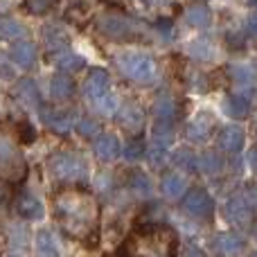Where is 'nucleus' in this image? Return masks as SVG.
<instances>
[{"mask_svg":"<svg viewBox=\"0 0 257 257\" xmlns=\"http://www.w3.org/2000/svg\"><path fill=\"white\" fill-rule=\"evenodd\" d=\"M217 145L223 154H239L246 145V133L244 128L230 124V126H223L217 136Z\"/></svg>","mask_w":257,"mask_h":257,"instance_id":"obj_12","label":"nucleus"},{"mask_svg":"<svg viewBox=\"0 0 257 257\" xmlns=\"http://www.w3.org/2000/svg\"><path fill=\"white\" fill-rule=\"evenodd\" d=\"M23 32L21 23H16L14 18H7V21L0 23V36H18Z\"/></svg>","mask_w":257,"mask_h":257,"instance_id":"obj_36","label":"nucleus"},{"mask_svg":"<svg viewBox=\"0 0 257 257\" xmlns=\"http://www.w3.org/2000/svg\"><path fill=\"white\" fill-rule=\"evenodd\" d=\"M147 5H160V3H165V0H145Z\"/></svg>","mask_w":257,"mask_h":257,"instance_id":"obj_39","label":"nucleus"},{"mask_svg":"<svg viewBox=\"0 0 257 257\" xmlns=\"http://www.w3.org/2000/svg\"><path fill=\"white\" fill-rule=\"evenodd\" d=\"M14 93H16V99L23 104V106H36V104H41V90L32 79L18 81Z\"/></svg>","mask_w":257,"mask_h":257,"instance_id":"obj_21","label":"nucleus"},{"mask_svg":"<svg viewBox=\"0 0 257 257\" xmlns=\"http://www.w3.org/2000/svg\"><path fill=\"white\" fill-rule=\"evenodd\" d=\"M160 192H163L167 199H181L187 192V183L183 176L178 174H165L163 181H160Z\"/></svg>","mask_w":257,"mask_h":257,"instance_id":"obj_22","label":"nucleus"},{"mask_svg":"<svg viewBox=\"0 0 257 257\" xmlns=\"http://www.w3.org/2000/svg\"><path fill=\"white\" fill-rule=\"evenodd\" d=\"M185 21L187 25L196 27V30H205L212 23V14H210V9L205 5H192L185 12Z\"/></svg>","mask_w":257,"mask_h":257,"instance_id":"obj_23","label":"nucleus"},{"mask_svg":"<svg viewBox=\"0 0 257 257\" xmlns=\"http://www.w3.org/2000/svg\"><path fill=\"white\" fill-rule=\"evenodd\" d=\"M128 185H131L133 194H138V196H149L151 194V178L147 176L145 172H140V169L131 172V176H128Z\"/></svg>","mask_w":257,"mask_h":257,"instance_id":"obj_27","label":"nucleus"},{"mask_svg":"<svg viewBox=\"0 0 257 257\" xmlns=\"http://www.w3.org/2000/svg\"><path fill=\"white\" fill-rule=\"evenodd\" d=\"M36 59H39V50H36V45L30 43V41H21V43H16L12 48V61L16 63V66L32 68L36 63Z\"/></svg>","mask_w":257,"mask_h":257,"instance_id":"obj_19","label":"nucleus"},{"mask_svg":"<svg viewBox=\"0 0 257 257\" xmlns=\"http://www.w3.org/2000/svg\"><path fill=\"white\" fill-rule=\"evenodd\" d=\"M250 3H253V0H250Z\"/></svg>","mask_w":257,"mask_h":257,"instance_id":"obj_40","label":"nucleus"},{"mask_svg":"<svg viewBox=\"0 0 257 257\" xmlns=\"http://www.w3.org/2000/svg\"><path fill=\"white\" fill-rule=\"evenodd\" d=\"M48 172L59 183H84L88 178V165H86L81 154L70 149H61L50 156Z\"/></svg>","mask_w":257,"mask_h":257,"instance_id":"obj_4","label":"nucleus"},{"mask_svg":"<svg viewBox=\"0 0 257 257\" xmlns=\"http://www.w3.org/2000/svg\"><path fill=\"white\" fill-rule=\"evenodd\" d=\"M154 115L160 122H174L176 124L178 115H181V104H176L172 95H160L154 104Z\"/></svg>","mask_w":257,"mask_h":257,"instance_id":"obj_18","label":"nucleus"},{"mask_svg":"<svg viewBox=\"0 0 257 257\" xmlns=\"http://www.w3.org/2000/svg\"><path fill=\"white\" fill-rule=\"evenodd\" d=\"M41 120L43 124L54 131L57 136H66L70 128H75L77 124V115L70 111H61V108H52V106H43L41 108Z\"/></svg>","mask_w":257,"mask_h":257,"instance_id":"obj_9","label":"nucleus"},{"mask_svg":"<svg viewBox=\"0 0 257 257\" xmlns=\"http://www.w3.org/2000/svg\"><path fill=\"white\" fill-rule=\"evenodd\" d=\"M214 246H217L221 253H241L244 250V239L239 235H232V232H221V235L214 239Z\"/></svg>","mask_w":257,"mask_h":257,"instance_id":"obj_25","label":"nucleus"},{"mask_svg":"<svg viewBox=\"0 0 257 257\" xmlns=\"http://www.w3.org/2000/svg\"><path fill=\"white\" fill-rule=\"evenodd\" d=\"M99 32L108 39H131L133 36V25L131 21H126L124 16H117V14H106V16L99 21Z\"/></svg>","mask_w":257,"mask_h":257,"instance_id":"obj_11","label":"nucleus"},{"mask_svg":"<svg viewBox=\"0 0 257 257\" xmlns=\"http://www.w3.org/2000/svg\"><path fill=\"white\" fill-rule=\"evenodd\" d=\"M54 214L61 230L72 239H88L97 232L99 205L93 194L79 187H66L54 196Z\"/></svg>","mask_w":257,"mask_h":257,"instance_id":"obj_1","label":"nucleus"},{"mask_svg":"<svg viewBox=\"0 0 257 257\" xmlns=\"http://www.w3.org/2000/svg\"><path fill=\"white\" fill-rule=\"evenodd\" d=\"M212 128H214L212 115H210V113H199V115L192 117L190 124L185 126V136H187V140H192V142H205L212 136Z\"/></svg>","mask_w":257,"mask_h":257,"instance_id":"obj_13","label":"nucleus"},{"mask_svg":"<svg viewBox=\"0 0 257 257\" xmlns=\"http://www.w3.org/2000/svg\"><path fill=\"white\" fill-rule=\"evenodd\" d=\"M16 212L21 214L23 219H27V221H39V219H43L45 210H43V203H41L34 194L23 192L16 199Z\"/></svg>","mask_w":257,"mask_h":257,"instance_id":"obj_16","label":"nucleus"},{"mask_svg":"<svg viewBox=\"0 0 257 257\" xmlns=\"http://www.w3.org/2000/svg\"><path fill=\"white\" fill-rule=\"evenodd\" d=\"M57 3L59 0H23V7H25V12L30 16H43L50 9H54Z\"/></svg>","mask_w":257,"mask_h":257,"instance_id":"obj_31","label":"nucleus"},{"mask_svg":"<svg viewBox=\"0 0 257 257\" xmlns=\"http://www.w3.org/2000/svg\"><path fill=\"white\" fill-rule=\"evenodd\" d=\"M115 66L128 81H136V84H147L156 77L158 66L149 54L142 52H122L115 57Z\"/></svg>","mask_w":257,"mask_h":257,"instance_id":"obj_6","label":"nucleus"},{"mask_svg":"<svg viewBox=\"0 0 257 257\" xmlns=\"http://www.w3.org/2000/svg\"><path fill=\"white\" fill-rule=\"evenodd\" d=\"M183 210L194 219H210L214 214V201L205 190L194 187L183 196Z\"/></svg>","mask_w":257,"mask_h":257,"instance_id":"obj_8","label":"nucleus"},{"mask_svg":"<svg viewBox=\"0 0 257 257\" xmlns=\"http://www.w3.org/2000/svg\"><path fill=\"white\" fill-rule=\"evenodd\" d=\"M120 154H122V145L117 140V136L104 133V136L95 138V156L102 163H113L115 158H120Z\"/></svg>","mask_w":257,"mask_h":257,"instance_id":"obj_14","label":"nucleus"},{"mask_svg":"<svg viewBox=\"0 0 257 257\" xmlns=\"http://www.w3.org/2000/svg\"><path fill=\"white\" fill-rule=\"evenodd\" d=\"M196 169L205 174H219L223 169V158L217 151H205L201 158H196Z\"/></svg>","mask_w":257,"mask_h":257,"instance_id":"obj_26","label":"nucleus"},{"mask_svg":"<svg viewBox=\"0 0 257 257\" xmlns=\"http://www.w3.org/2000/svg\"><path fill=\"white\" fill-rule=\"evenodd\" d=\"M122 151H124V158L126 160H138V158H142V154H145V142L136 138V140L128 142Z\"/></svg>","mask_w":257,"mask_h":257,"instance_id":"obj_35","label":"nucleus"},{"mask_svg":"<svg viewBox=\"0 0 257 257\" xmlns=\"http://www.w3.org/2000/svg\"><path fill=\"white\" fill-rule=\"evenodd\" d=\"M190 54L194 59H199V61H212V59L217 57L212 43H208L205 39H199V41H194V43H190Z\"/></svg>","mask_w":257,"mask_h":257,"instance_id":"obj_28","label":"nucleus"},{"mask_svg":"<svg viewBox=\"0 0 257 257\" xmlns=\"http://www.w3.org/2000/svg\"><path fill=\"white\" fill-rule=\"evenodd\" d=\"M185 257H205V253L199 248V246H187V248H185Z\"/></svg>","mask_w":257,"mask_h":257,"instance_id":"obj_37","label":"nucleus"},{"mask_svg":"<svg viewBox=\"0 0 257 257\" xmlns=\"http://www.w3.org/2000/svg\"><path fill=\"white\" fill-rule=\"evenodd\" d=\"M16 140L21 145H32L36 140V128L30 120H21L18 122V128H16Z\"/></svg>","mask_w":257,"mask_h":257,"instance_id":"obj_33","label":"nucleus"},{"mask_svg":"<svg viewBox=\"0 0 257 257\" xmlns=\"http://www.w3.org/2000/svg\"><path fill=\"white\" fill-rule=\"evenodd\" d=\"M178 239L176 232L163 223H149L124 239L117 257H176Z\"/></svg>","mask_w":257,"mask_h":257,"instance_id":"obj_2","label":"nucleus"},{"mask_svg":"<svg viewBox=\"0 0 257 257\" xmlns=\"http://www.w3.org/2000/svg\"><path fill=\"white\" fill-rule=\"evenodd\" d=\"M253 212H255V201H253V187L248 194L239 192L226 203V219L237 228H248L253 223Z\"/></svg>","mask_w":257,"mask_h":257,"instance_id":"obj_7","label":"nucleus"},{"mask_svg":"<svg viewBox=\"0 0 257 257\" xmlns=\"http://www.w3.org/2000/svg\"><path fill=\"white\" fill-rule=\"evenodd\" d=\"M43 43H45V48L52 52V57L54 54H59V52H63V50H70L68 36L63 34L57 25H48L43 30Z\"/></svg>","mask_w":257,"mask_h":257,"instance_id":"obj_20","label":"nucleus"},{"mask_svg":"<svg viewBox=\"0 0 257 257\" xmlns=\"http://www.w3.org/2000/svg\"><path fill=\"white\" fill-rule=\"evenodd\" d=\"M54 59H57V63H59L61 70H79V68L84 66V59L77 57L72 50H63V52L54 54Z\"/></svg>","mask_w":257,"mask_h":257,"instance_id":"obj_30","label":"nucleus"},{"mask_svg":"<svg viewBox=\"0 0 257 257\" xmlns=\"http://www.w3.org/2000/svg\"><path fill=\"white\" fill-rule=\"evenodd\" d=\"M36 257H59V246L50 230H41L36 235Z\"/></svg>","mask_w":257,"mask_h":257,"instance_id":"obj_24","label":"nucleus"},{"mask_svg":"<svg viewBox=\"0 0 257 257\" xmlns=\"http://www.w3.org/2000/svg\"><path fill=\"white\" fill-rule=\"evenodd\" d=\"M115 120L124 131L128 133H140L145 128V111L140 108L138 102H126L122 106H117Z\"/></svg>","mask_w":257,"mask_h":257,"instance_id":"obj_10","label":"nucleus"},{"mask_svg":"<svg viewBox=\"0 0 257 257\" xmlns=\"http://www.w3.org/2000/svg\"><path fill=\"white\" fill-rule=\"evenodd\" d=\"M248 34H250V36L255 34V18H253V16L248 18Z\"/></svg>","mask_w":257,"mask_h":257,"instance_id":"obj_38","label":"nucleus"},{"mask_svg":"<svg viewBox=\"0 0 257 257\" xmlns=\"http://www.w3.org/2000/svg\"><path fill=\"white\" fill-rule=\"evenodd\" d=\"M230 72H232V77H235L237 84L253 86V70H250V68H246V66H232Z\"/></svg>","mask_w":257,"mask_h":257,"instance_id":"obj_34","label":"nucleus"},{"mask_svg":"<svg viewBox=\"0 0 257 257\" xmlns=\"http://www.w3.org/2000/svg\"><path fill=\"white\" fill-rule=\"evenodd\" d=\"M223 113L232 120H244L250 113V102L246 95L241 93H230L223 97Z\"/></svg>","mask_w":257,"mask_h":257,"instance_id":"obj_17","label":"nucleus"},{"mask_svg":"<svg viewBox=\"0 0 257 257\" xmlns=\"http://www.w3.org/2000/svg\"><path fill=\"white\" fill-rule=\"evenodd\" d=\"M75 93H77V86L70 75L57 72V75L52 77V81H50V97H52L54 102H68V99L75 97Z\"/></svg>","mask_w":257,"mask_h":257,"instance_id":"obj_15","label":"nucleus"},{"mask_svg":"<svg viewBox=\"0 0 257 257\" xmlns=\"http://www.w3.org/2000/svg\"><path fill=\"white\" fill-rule=\"evenodd\" d=\"M172 160H174V165H178V167L185 169V172H196V156L192 154L187 147H181V149L174 151Z\"/></svg>","mask_w":257,"mask_h":257,"instance_id":"obj_29","label":"nucleus"},{"mask_svg":"<svg viewBox=\"0 0 257 257\" xmlns=\"http://www.w3.org/2000/svg\"><path fill=\"white\" fill-rule=\"evenodd\" d=\"M75 128H77V133H79L81 138H86V140H95V138L99 136V131H102L99 122L88 120V117H84V120H77Z\"/></svg>","mask_w":257,"mask_h":257,"instance_id":"obj_32","label":"nucleus"},{"mask_svg":"<svg viewBox=\"0 0 257 257\" xmlns=\"http://www.w3.org/2000/svg\"><path fill=\"white\" fill-rule=\"evenodd\" d=\"M84 97L99 115H115L117 111V97L111 90V79H108V72L102 68H95L90 70V75L84 81Z\"/></svg>","mask_w":257,"mask_h":257,"instance_id":"obj_3","label":"nucleus"},{"mask_svg":"<svg viewBox=\"0 0 257 257\" xmlns=\"http://www.w3.org/2000/svg\"><path fill=\"white\" fill-rule=\"evenodd\" d=\"M27 176V160L18 142L0 126V178L7 183H21Z\"/></svg>","mask_w":257,"mask_h":257,"instance_id":"obj_5","label":"nucleus"}]
</instances>
